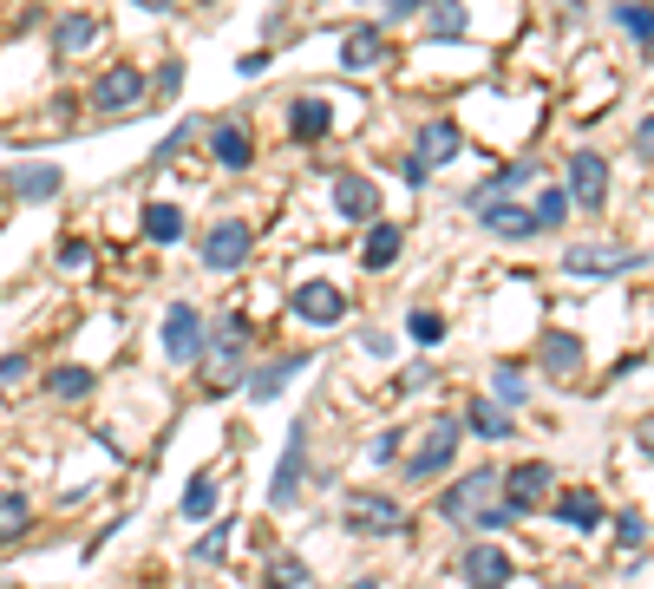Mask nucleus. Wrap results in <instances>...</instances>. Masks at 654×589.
Masks as SVG:
<instances>
[{
	"instance_id": "1",
	"label": "nucleus",
	"mask_w": 654,
	"mask_h": 589,
	"mask_svg": "<svg viewBox=\"0 0 654 589\" xmlns=\"http://www.w3.org/2000/svg\"><path fill=\"white\" fill-rule=\"evenodd\" d=\"M459 439H465V426H459V413H439L419 439H413V452H406V479L413 485H432V479H445V466L459 459Z\"/></svg>"
},
{
	"instance_id": "2",
	"label": "nucleus",
	"mask_w": 654,
	"mask_h": 589,
	"mask_svg": "<svg viewBox=\"0 0 654 589\" xmlns=\"http://www.w3.org/2000/svg\"><path fill=\"white\" fill-rule=\"evenodd\" d=\"M144 92H151V79H144L131 59H118V66H105V72L92 79V111H98V118H124V111L144 105Z\"/></svg>"
},
{
	"instance_id": "3",
	"label": "nucleus",
	"mask_w": 654,
	"mask_h": 589,
	"mask_svg": "<svg viewBox=\"0 0 654 589\" xmlns=\"http://www.w3.org/2000/svg\"><path fill=\"white\" fill-rule=\"evenodd\" d=\"M249 249H255V229H249L242 216H223V223L203 229V256H197V262H203L210 275H229V269L249 262Z\"/></svg>"
},
{
	"instance_id": "4",
	"label": "nucleus",
	"mask_w": 654,
	"mask_h": 589,
	"mask_svg": "<svg viewBox=\"0 0 654 589\" xmlns=\"http://www.w3.org/2000/svg\"><path fill=\"white\" fill-rule=\"evenodd\" d=\"M164 361H177V367H190V361H203V341H210V328H203V315L190 308V302H170V315H164Z\"/></svg>"
},
{
	"instance_id": "5",
	"label": "nucleus",
	"mask_w": 654,
	"mask_h": 589,
	"mask_svg": "<svg viewBox=\"0 0 654 589\" xmlns=\"http://www.w3.org/2000/svg\"><path fill=\"white\" fill-rule=\"evenodd\" d=\"M491 492H498V472H491V466H472L465 479H452V485H445L439 518H445V525H472V518L485 511V498H491Z\"/></svg>"
},
{
	"instance_id": "6",
	"label": "nucleus",
	"mask_w": 654,
	"mask_h": 589,
	"mask_svg": "<svg viewBox=\"0 0 654 589\" xmlns=\"http://www.w3.org/2000/svg\"><path fill=\"white\" fill-rule=\"evenodd\" d=\"M603 203H609V157L570 151V210H603Z\"/></svg>"
},
{
	"instance_id": "7",
	"label": "nucleus",
	"mask_w": 654,
	"mask_h": 589,
	"mask_svg": "<svg viewBox=\"0 0 654 589\" xmlns=\"http://www.w3.org/2000/svg\"><path fill=\"white\" fill-rule=\"evenodd\" d=\"M498 485H504V511H511V518H531V505H537V498H550L557 472H550L544 459H524V466H511Z\"/></svg>"
},
{
	"instance_id": "8",
	"label": "nucleus",
	"mask_w": 654,
	"mask_h": 589,
	"mask_svg": "<svg viewBox=\"0 0 654 589\" xmlns=\"http://www.w3.org/2000/svg\"><path fill=\"white\" fill-rule=\"evenodd\" d=\"M347 531H367V538H400V531H406V511H400L387 492H354V498H347Z\"/></svg>"
},
{
	"instance_id": "9",
	"label": "nucleus",
	"mask_w": 654,
	"mask_h": 589,
	"mask_svg": "<svg viewBox=\"0 0 654 589\" xmlns=\"http://www.w3.org/2000/svg\"><path fill=\"white\" fill-rule=\"evenodd\" d=\"M288 308H295V321H308V328H341V321H347V295H341L334 282H301V288L288 295Z\"/></svg>"
},
{
	"instance_id": "10",
	"label": "nucleus",
	"mask_w": 654,
	"mask_h": 589,
	"mask_svg": "<svg viewBox=\"0 0 654 589\" xmlns=\"http://www.w3.org/2000/svg\"><path fill=\"white\" fill-rule=\"evenodd\" d=\"M301 472H308V420L288 426V446H282V466H275V485H269V505L288 511L295 492H301Z\"/></svg>"
},
{
	"instance_id": "11",
	"label": "nucleus",
	"mask_w": 654,
	"mask_h": 589,
	"mask_svg": "<svg viewBox=\"0 0 654 589\" xmlns=\"http://www.w3.org/2000/svg\"><path fill=\"white\" fill-rule=\"evenodd\" d=\"M635 262H642V256H635V249H622V243H576V249L563 256V269H570V275H596V282H603V275H629Z\"/></svg>"
},
{
	"instance_id": "12",
	"label": "nucleus",
	"mask_w": 654,
	"mask_h": 589,
	"mask_svg": "<svg viewBox=\"0 0 654 589\" xmlns=\"http://www.w3.org/2000/svg\"><path fill=\"white\" fill-rule=\"evenodd\" d=\"M334 210H341L347 223H380V184L360 177V170H341V177H334Z\"/></svg>"
},
{
	"instance_id": "13",
	"label": "nucleus",
	"mask_w": 654,
	"mask_h": 589,
	"mask_svg": "<svg viewBox=\"0 0 654 589\" xmlns=\"http://www.w3.org/2000/svg\"><path fill=\"white\" fill-rule=\"evenodd\" d=\"M537 367H544L557 387H570V380L583 374V341H576L570 328H550V334L537 341Z\"/></svg>"
},
{
	"instance_id": "14",
	"label": "nucleus",
	"mask_w": 654,
	"mask_h": 589,
	"mask_svg": "<svg viewBox=\"0 0 654 589\" xmlns=\"http://www.w3.org/2000/svg\"><path fill=\"white\" fill-rule=\"evenodd\" d=\"M459 577H465V589H504L518 577V564H511L498 544H472V551L459 557Z\"/></svg>"
},
{
	"instance_id": "15",
	"label": "nucleus",
	"mask_w": 654,
	"mask_h": 589,
	"mask_svg": "<svg viewBox=\"0 0 654 589\" xmlns=\"http://www.w3.org/2000/svg\"><path fill=\"white\" fill-rule=\"evenodd\" d=\"M328 125H334V105H328L321 92L288 98V138H295V144H321V138H328Z\"/></svg>"
},
{
	"instance_id": "16",
	"label": "nucleus",
	"mask_w": 654,
	"mask_h": 589,
	"mask_svg": "<svg viewBox=\"0 0 654 589\" xmlns=\"http://www.w3.org/2000/svg\"><path fill=\"white\" fill-rule=\"evenodd\" d=\"M203 131H210V151H216L223 170H249V164H255V144H249V125H242V118H216V125H203Z\"/></svg>"
},
{
	"instance_id": "17",
	"label": "nucleus",
	"mask_w": 654,
	"mask_h": 589,
	"mask_svg": "<svg viewBox=\"0 0 654 589\" xmlns=\"http://www.w3.org/2000/svg\"><path fill=\"white\" fill-rule=\"evenodd\" d=\"M524 184H537V157H518V164H504L498 177H485L478 190H465V203H472V210H485V203H511Z\"/></svg>"
},
{
	"instance_id": "18",
	"label": "nucleus",
	"mask_w": 654,
	"mask_h": 589,
	"mask_svg": "<svg viewBox=\"0 0 654 589\" xmlns=\"http://www.w3.org/2000/svg\"><path fill=\"white\" fill-rule=\"evenodd\" d=\"M465 151V131L452 125V118H432V125H419V144H413V157L426 164V170H439V164H452Z\"/></svg>"
},
{
	"instance_id": "19",
	"label": "nucleus",
	"mask_w": 654,
	"mask_h": 589,
	"mask_svg": "<svg viewBox=\"0 0 654 589\" xmlns=\"http://www.w3.org/2000/svg\"><path fill=\"white\" fill-rule=\"evenodd\" d=\"M7 190H13L20 203H52V197H59V170H52V164H13V170H7Z\"/></svg>"
},
{
	"instance_id": "20",
	"label": "nucleus",
	"mask_w": 654,
	"mask_h": 589,
	"mask_svg": "<svg viewBox=\"0 0 654 589\" xmlns=\"http://www.w3.org/2000/svg\"><path fill=\"white\" fill-rule=\"evenodd\" d=\"M478 223H485L491 236H504V243H524V236H537V216H531V203H485V210H478Z\"/></svg>"
},
{
	"instance_id": "21",
	"label": "nucleus",
	"mask_w": 654,
	"mask_h": 589,
	"mask_svg": "<svg viewBox=\"0 0 654 589\" xmlns=\"http://www.w3.org/2000/svg\"><path fill=\"white\" fill-rule=\"evenodd\" d=\"M301 367H308V354H282V361H269V367H255V374L242 380V393H249V400L262 407V400H275V393H282V387H288V380H295Z\"/></svg>"
},
{
	"instance_id": "22",
	"label": "nucleus",
	"mask_w": 654,
	"mask_h": 589,
	"mask_svg": "<svg viewBox=\"0 0 654 589\" xmlns=\"http://www.w3.org/2000/svg\"><path fill=\"white\" fill-rule=\"evenodd\" d=\"M400 243H406V229L400 223H367V243H360V269H393L400 262Z\"/></svg>"
},
{
	"instance_id": "23",
	"label": "nucleus",
	"mask_w": 654,
	"mask_h": 589,
	"mask_svg": "<svg viewBox=\"0 0 654 589\" xmlns=\"http://www.w3.org/2000/svg\"><path fill=\"white\" fill-rule=\"evenodd\" d=\"M387 59V33L380 26H354L347 39H341V66L347 72H367V66H380Z\"/></svg>"
},
{
	"instance_id": "24",
	"label": "nucleus",
	"mask_w": 654,
	"mask_h": 589,
	"mask_svg": "<svg viewBox=\"0 0 654 589\" xmlns=\"http://www.w3.org/2000/svg\"><path fill=\"white\" fill-rule=\"evenodd\" d=\"M98 39H105V20H92V13L52 20V46H59V52H85V46H98Z\"/></svg>"
},
{
	"instance_id": "25",
	"label": "nucleus",
	"mask_w": 654,
	"mask_h": 589,
	"mask_svg": "<svg viewBox=\"0 0 654 589\" xmlns=\"http://www.w3.org/2000/svg\"><path fill=\"white\" fill-rule=\"evenodd\" d=\"M459 426H472V433H485V439H511V433H518V420H511L498 400H472V407L459 413Z\"/></svg>"
},
{
	"instance_id": "26",
	"label": "nucleus",
	"mask_w": 654,
	"mask_h": 589,
	"mask_svg": "<svg viewBox=\"0 0 654 589\" xmlns=\"http://www.w3.org/2000/svg\"><path fill=\"white\" fill-rule=\"evenodd\" d=\"M557 518H563L570 531H596V525H603V498H596L590 485H576V492L557 498Z\"/></svg>"
},
{
	"instance_id": "27",
	"label": "nucleus",
	"mask_w": 654,
	"mask_h": 589,
	"mask_svg": "<svg viewBox=\"0 0 654 589\" xmlns=\"http://www.w3.org/2000/svg\"><path fill=\"white\" fill-rule=\"evenodd\" d=\"M33 531V505L26 492H0V544H20Z\"/></svg>"
},
{
	"instance_id": "28",
	"label": "nucleus",
	"mask_w": 654,
	"mask_h": 589,
	"mask_svg": "<svg viewBox=\"0 0 654 589\" xmlns=\"http://www.w3.org/2000/svg\"><path fill=\"white\" fill-rule=\"evenodd\" d=\"M144 236H151V243H177V236H183V210L157 197V203L144 210Z\"/></svg>"
},
{
	"instance_id": "29",
	"label": "nucleus",
	"mask_w": 654,
	"mask_h": 589,
	"mask_svg": "<svg viewBox=\"0 0 654 589\" xmlns=\"http://www.w3.org/2000/svg\"><path fill=\"white\" fill-rule=\"evenodd\" d=\"M92 387H98L92 367H52V374H46V393H52V400H85Z\"/></svg>"
},
{
	"instance_id": "30",
	"label": "nucleus",
	"mask_w": 654,
	"mask_h": 589,
	"mask_svg": "<svg viewBox=\"0 0 654 589\" xmlns=\"http://www.w3.org/2000/svg\"><path fill=\"white\" fill-rule=\"evenodd\" d=\"M210 511H216V472H197V479L183 485V518L210 525Z\"/></svg>"
},
{
	"instance_id": "31",
	"label": "nucleus",
	"mask_w": 654,
	"mask_h": 589,
	"mask_svg": "<svg viewBox=\"0 0 654 589\" xmlns=\"http://www.w3.org/2000/svg\"><path fill=\"white\" fill-rule=\"evenodd\" d=\"M301 584H308V564H301L295 551L269 557V570H262V589H301Z\"/></svg>"
},
{
	"instance_id": "32",
	"label": "nucleus",
	"mask_w": 654,
	"mask_h": 589,
	"mask_svg": "<svg viewBox=\"0 0 654 589\" xmlns=\"http://www.w3.org/2000/svg\"><path fill=\"white\" fill-rule=\"evenodd\" d=\"M426 33H432V39H459V33H465V0H432Z\"/></svg>"
},
{
	"instance_id": "33",
	"label": "nucleus",
	"mask_w": 654,
	"mask_h": 589,
	"mask_svg": "<svg viewBox=\"0 0 654 589\" xmlns=\"http://www.w3.org/2000/svg\"><path fill=\"white\" fill-rule=\"evenodd\" d=\"M531 216H537V229H563V216H570V190H537Z\"/></svg>"
},
{
	"instance_id": "34",
	"label": "nucleus",
	"mask_w": 654,
	"mask_h": 589,
	"mask_svg": "<svg viewBox=\"0 0 654 589\" xmlns=\"http://www.w3.org/2000/svg\"><path fill=\"white\" fill-rule=\"evenodd\" d=\"M223 551H229V518H216V525L190 544V564H223Z\"/></svg>"
},
{
	"instance_id": "35",
	"label": "nucleus",
	"mask_w": 654,
	"mask_h": 589,
	"mask_svg": "<svg viewBox=\"0 0 654 589\" xmlns=\"http://www.w3.org/2000/svg\"><path fill=\"white\" fill-rule=\"evenodd\" d=\"M616 20H622V26H629L642 46H649V59H654V7H642V0H622V7H616Z\"/></svg>"
},
{
	"instance_id": "36",
	"label": "nucleus",
	"mask_w": 654,
	"mask_h": 589,
	"mask_svg": "<svg viewBox=\"0 0 654 589\" xmlns=\"http://www.w3.org/2000/svg\"><path fill=\"white\" fill-rule=\"evenodd\" d=\"M531 400V374L524 367H498V407L511 413V407H524Z\"/></svg>"
},
{
	"instance_id": "37",
	"label": "nucleus",
	"mask_w": 654,
	"mask_h": 589,
	"mask_svg": "<svg viewBox=\"0 0 654 589\" xmlns=\"http://www.w3.org/2000/svg\"><path fill=\"white\" fill-rule=\"evenodd\" d=\"M197 131H203V118H183V125H177V131H170V138H164V144H157V151H151V164H170V157H183V151H190V138H197Z\"/></svg>"
},
{
	"instance_id": "38",
	"label": "nucleus",
	"mask_w": 654,
	"mask_h": 589,
	"mask_svg": "<svg viewBox=\"0 0 654 589\" xmlns=\"http://www.w3.org/2000/svg\"><path fill=\"white\" fill-rule=\"evenodd\" d=\"M406 334H413L419 347H439V341H445V321H439L432 308H413V315H406Z\"/></svg>"
},
{
	"instance_id": "39",
	"label": "nucleus",
	"mask_w": 654,
	"mask_h": 589,
	"mask_svg": "<svg viewBox=\"0 0 654 589\" xmlns=\"http://www.w3.org/2000/svg\"><path fill=\"white\" fill-rule=\"evenodd\" d=\"M400 452H406V433H400V426H387V433L367 446V459H373V466H387V459H400Z\"/></svg>"
},
{
	"instance_id": "40",
	"label": "nucleus",
	"mask_w": 654,
	"mask_h": 589,
	"mask_svg": "<svg viewBox=\"0 0 654 589\" xmlns=\"http://www.w3.org/2000/svg\"><path fill=\"white\" fill-rule=\"evenodd\" d=\"M642 538H649L642 511H622V518H616V544H622V551H642Z\"/></svg>"
},
{
	"instance_id": "41",
	"label": "nucleus",
	"mask_w": 654,
	"mask_h": 589,
	"mask_svg": "<svg viewBox=\"0 0 654 589\" xmlns=\"http://www.w3.org/2000/svg\"><path fill=\"white\" fill-rule=\"evenodd\" d=\"M177 85H183V66H177V59H164V66H157V85H151V92H157V105H170V92H177Z\"/></svg>"
},
{
	"instance_id": "42",
	"label": "nucleus",
	"mask_w": 654,
	"mask_h": 589,
	"mask_svg": "<svg viewBox=\"0 0 654 589\" xmlns=\"http://www.w3.org/2000/svg\"><path fill=\"white\" fill-rule=\"evenodd\" d=\"M472 525H478V531H504V525H518V518H511V511H504V505H485V511H478V518H472Z\"/></svg>"
},
{
	"instance_id": "43",
	"label": "nucleus",
	"mask_w": 654,
	"mask_h": 589,
	"mask_svg": "<svg viewBox=\"0 0 654 589\" xmlns=\"http://www.w3.org/2000/svg\"><path fill=\"white\" fill-rule=\"evenodd\" d=\"M59 262H66V269H85V262H92V249H85V243H66V249H59Z\"/></svg>"
},
{
	"instance_id": "44",
	"label": "nucleus",
	"mask_w": 654,
	"mask_h": 589,
	"mask_svg": "<svg viewBox=\"0 0 654 589\" xmlns=\"http://www.w3.org/2000/svg\"><path fill=\"white\" fill-rule=\"evenodd\" d=\"M20 374H26V354H0V387L20 380Z\"/></svg>"
},
{
	"instance_id": "45",
	"label": "nucleus",
	"mask_w": 654,
	"mask_h": 589,
	"mask_svg": "<svg viewBox=\"0 0 654 589\" xmlns=\"http://www.w3.org/2000/svg\"><path fill=\"white\" fill-rule=\"evenodd\" d=\"M262 66H269V46H262V52H242V66H236V72H242V79H255Z\"/></svg>"
},
{
	"instance_id": "46",
	"label": "nucleus",
	"mask_w": 654,
	"mask_h": 589,
	"mask_svg": "<svg viewBox=\"0 0 654 589\" xmlns=\"http://www.w3.org/2000/svg\"><path fill=\"white\" fill-rule=\"evenodd\" d=\"M635 157H654V118L635 131Z\"/></svg>"
},
{
	"instance_id": "47",
	"label": "nucleus",
	"mask_w": 654,
	"mask_h": 589,
	"mask_svg": "<svg viewBox=\"0 0 654 589\" xmlns=\"http://www.w3.org/2000/svg\"><path fill=\"white\" fill-rule=\"evenodd\" d=\"M419 7H426V0H387V13H393V20H406V13H419Z\"/></svg>"
},
{
	"instance_id": "48",
	"label": "nucleus",
	"mask_w": 654,
	"mask_h": 589,
	"mask_svg": "<svg viewBox=\"0 0 654 589\" xmlns=\"http://www.w3.org/2000/svg\"><path fill=\"white\" fill-rule=\"evenodd\" d=\"M635 439H642V452L654 459V420H642V433H635Z\"/></svg>"
},
{
	"instance_id": "49",
	"label": "nucleus",
	"mask_w": 654,
	"mask_h": 589,
	"mask_svg": "<svg viewBox=\"0 0 654 589\" xmlns=\"http://www.w3.org/2000/svg\"><path fill=\"white\" fill-rule=\"evenodd\" d=\"M138 7H157V13H164V7H170V0H138Z\"/></svg>"
},
{
	"instance_id": "50",
	"label": "nucleus",
	"mask_w": 654,
	"mask_h": 589,
	"mask_svg": "<svg viewBox=\"0 0 654 589\" xmlns=\"http://www.w3.org/2000/svg\"><path fill=\"white\" fill-rule=\"evenodd\" d=\"M347 589H380V584H373V577H367V584H347Z\"/></svg>"
},
{
	"instance_id": "51",
	"label": "nucleus",
	"mask_w": 654,
	"mask_h": 589,
	"mask_svg": "<svg viewBox=\"0 0 654 589\" xmlns=\"http://www.w3.org/2000/svg\"><path fill=\"white\" fill-rule=\"evenodd\" d=\"M570 7H583V0H570Z\"/></svg>"
}]
</instances>
